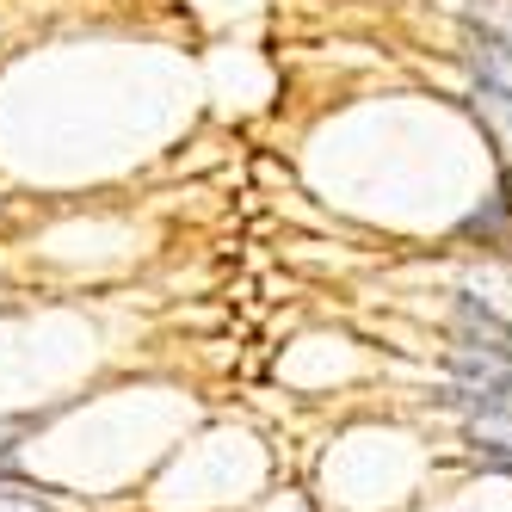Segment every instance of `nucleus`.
Listing matches in <instances>:
<instances>
[{
	"label": "nucleus",
	"instance_id": "f257e3e1",
	"mask_svg": "<svg viewBox=\"0 0 512 512\" xmlns=\"http://www.w3.org/2000/svg\"><path fill=\"white\" fill-rule=\"evenodd\" d=\"M457 334H463V352L494 358V364H512V321H500L494 309H482L475 297L457 303Z\"/></svg>",
	"mask_w": 512,
	"mask_h": 512
},
{
	"label": "nucleus",
	"instance_id": "f03ea898",
	"mask_svg": "<svg viewBox=\"0 0 512 512\" xmlns=\"http://www.w3.org/2000/svg\"><path fill=\"white\" fill-rule=\"evenodd\" d=\"M469 44H475V75H482V93L512 99V44L488 25H469Z\"/></svg>",
	"mask_w": 512,
	"mask_h": 512
},
{
	"label": "nucleus",
	"instance_id": "7ed1b4c3",
	"mask_svg": "<svg viewBox=\"0 0 512 512\" xmlns=\"http://www.w3.org/2000/svg\"><path fill=\"white\" fill-rule=\"evenodd\" d=\"M0 512H56V506L44 500V488H31L19 475V482H0Z\"/></svg>",
	"mask_w": 512,
	"mask_h": 512
},
{
	"label": "nucleus",
	"instance_id": "20e7f679",
	"mask_svg": "<svg viewBox=\"0 0 512 512\" xmlns=\"http://www.w3.org/2000/svg\"><path fill=\"white\" fill-rule=\"evenodd\" d=\"M19 475H25V463L13 451V438H0V482H19Z\"/></svg>",
	"mask_w": 512,
	"mask_h": 512
}]
</instances>
